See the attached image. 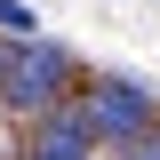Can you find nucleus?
<instances>
[{
    "mask_svg": "<svg viewBox=\"0 0 160 160\" xmlns=\"http://www.w3.org/2000/svg\"><path fill=\"white\" fill-rule=\"evenodd\" d=\"M64 80H72V56H64L56 40H8L0 48V96L16 104V112H56Z\"/></svg>",
    "mask_w": 160,
    "mask_h": 160,
    "instance_id": "obj_1",
    "label": "nucleus"
},
{
    "mask_svg": "<svg viewBox=\"0 0 160 160\" xmlns=\"http://www.w3.org/2000/svg\"><path fill=\"white\" fill-rule=\"evenodd\" d=\"M88 128H96V144H152V96H144V80H96L88 88Z\"/></svg>",
    "mask_w": 160,
    "mask_h": 160,
    "instance_id": "obj_2",
    "label": "nucleus"
},
{
    "mask_svg": "<svg viewBox=\"0 0 160 160\" xmlns=\"http://www.w3.org/2000/svg\"><path fill=\"white\" fill-rule=\"evenodd\" d=\"M24 160H96V128L80 104H56V112H40V136L24 144Z\"/></svg>",
    "mask_w": 160,
    "mask_h": 160,
    "instance_id": "obj_3",
    "label": "nucleus"
},
{
    "mask_svg": "<svg viewBox=\"0 0 160 160\" xmlns=\"http://www.w3.org/2000/svg\"><path fill=\"white\" fill-rule=\"evenodd\" d=\"M32 24H40V16L24 8V0H0V32H8V40H32Z\"/></svg>",
    "mask_w": 160,
    "mask_h": 160,
    "instance_id": "obj_4",
    "label": "nucleus"
},
{
    "mask_svg": "<svg viewBox=\"0 0 160 160\" xmlns=\"http://www.w3.org/2000/svg\"><path fill=\"white\" fill-rule=\"evenodd\" d=\"M120 160H160V144H128V152H120Z\"/></svg>",
    "mask_w": 160,
    "mask_h": 160,
    "instance_id": "obj_5",
    "label": "nucleus"
}]
</instances>
